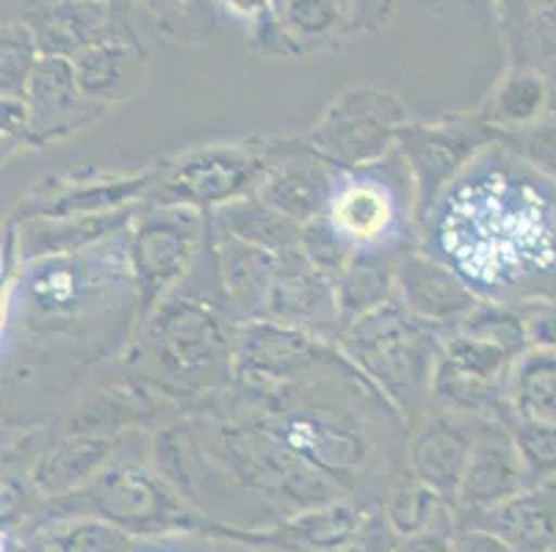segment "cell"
Segmentation results:
<instances>
[{
  "instance_id": "38",
  "label": "cell",
  "mask_w": 556,
  "mask_h": 552,
  "mask_svg": "<svg viewBox=\"0 0 556 552\" xmlns=\"http://www.w3.org/2000/svg\"><path fill=\"white\" fill-rule=\"evenodd\" d=\"M518 312L523 318L532 348H554L556 351V298L518 304Z\"/></svg>"
},
{
  "instance_id": "22",
  "label": "cell",
  "mask_w": 556,
  "mask_h": 552,
  "mask_svg": "<svg viewBox=\"0 0 556 552\" xmlns=\"http://www.w3.org/2000/svg\"><path fill=\"white\" fill-rule=\"evenodd\" d=\"M211 243H214L219 280L236 323L244 326V323L261 321L271 282H275L277 255L225 232H216L214 227H211Z\"/></svg>"
},
{
  "instance_id": "10",
  "label": "cell",
  "mask_w": 556,
  "mask_h": 552,
  "mask_svg": "<svg viewBox=\"0 0 556 552\" xmlns=\"http://www.w3.org/2000/svg\"><path fill=\"white\" fill-rule=\"evenodd\" d=\"M409 121L407 105L396 94L361 84L343 91L305 141L338 169H355L386 158Z\"/></svg>"
},
{
  "instance_id": "24",
  "label": "cell",
  "mask_w": 556,
  "mask_h": 552,
  "mask_svg": "<svg viewBox=\"0 0 556 552\" xmlns=\"http://www.w3.org/2000/svg\"><path fill=\"white\" fill-rule=\"evenodd\" d=\"M105 9L109 7H42V12H28L20 20L34 30L39 53L75 59L80 50L111 37L123 25Z\"/></svg>"
},
{
  "instance_id": "39",
  "label": "cell",
  "mask_w": 556,
  "mask_h": 552,
  "mask_svg": "<svg viewBox=\"0 0 556 552\" xmlns=\"http://www.w3.org/2000/svg\"><path fill=\"white\" fill-rule=\"evenodd\" d=\"M128 552H222V539L208 534H164L139 536Z\"/></svg>"
},
{
  "instance_id": "3",
  "label": "cell",
  "mask_w": 556,
  "mask_h": 552,
  "mask_svg": "<svg viewBox=\"0 0 556 552\" xmlns=\"http://www.w3.org/2000/svg\"><path fill=\"white\" fill-rule=\"evenodd\" d=\"M418 246L484 304L556 298V182L484 146L418 221Z\"/></svg>"
},
{
  "instance_id": "33",
  "label": "cell",
  "mask_w": 556,
  "mask_h": 552,
  "mask_svg": "<svg viewBox=\"0 0 556 552\" xmlns=\"http://www.w3.org/2000/svg\"><path fill=\"white\" fill-rule=\"evenodd\" d=\"M504 425L515 439L526 478H529V489L556 486V425L518 418L515 412Z\"/></svg>"
},
{
  "instance_id": "15",
  "label": "cell",
  "mask_w": 556,
  "mask_h": 552,
  "mask_svg": "<svg viewBox=\"0 0 556 552\" xmlns=\"http://www.w3.org/2000/svg\"><path fill=\"white\" fill-rule=\"evenodd\" d=\"M25 103H28V119H31L28 141H34L37 146L67 139L75 130L98 119L105 108V105L84 98L78 78H75L73 59H64V55L39 59L37 69L28 80V89H25Z\"/></svg>"
},
{
  "instance_id": "13",
  "label": "cell",
  "mask_w": 556,
  "mask_h": 552,
  "mask_svg": "<svg viewBox=\"0 0 556 552\" xmlns=\"http://www.w3.org/2000/svg\"><path fill=\"white\" fill-rule=\"evenodd\" d=\"M484 420L454 409L429 407L424 420L409 428L407 467L409 475L432 489L443 503L457 505L459 484L471 459L473 442Z\"/></svg>"
},
{
  "instance_id": "25",
  "label": "cell",
  "mask_w": 556,
  "mask_h": 552,
  "mask_svg": "<svg viewBox=\"0 0 556 552\" xmlns=\"http://www.w3.org/2000/svg\"><path fill=\"white\" fill-rule=\"evenodd\" d=\"M502 9L513 67L538 69L556 84V3H504Z\"/></svg>"
},
{
  "instance_id": "23",
  "label": "cell",
  "mask_w": 556,
  "mask_h": 552,
  "mask_svg": "<svg viewBox=\"0 0 556 552\" xmlns=\"http://www.w3.org/2000/svg\"><path fill=\"white\" fill-rule=\"evenodd\" d=\"M554 114V84L538 69L509 67L493 98L479 111V119L493 128V136L520 133Z\"/></svg>"
},
{
  "instance_id": "32",
  "label": "cell",
  "mask_w": 556,
  "mask_h": 552,
  "mask_svg": "<svg viewBox=\"0 0 556 552\" xmlns=\"http://www.w3.org/2000/svg\"><path fill=\"white\" fill-rule=\"evenodd\" d=\"M382 509H386L388 519H391V525L396 528V534L402 536V539L434 528L443 516L454 511L452 505L443 503L432 489L418 484L413 475L393 489V495L386 500Z\"/></svg>"
},
{
  "instance_id": "35",
  "label": "cell",
  "mask_w": 556,
  "mask_h": 552,
  "mask_svg": "<svg viewBox=\"0 0 556 552\" xmlns=\"http://www.w3.org/2000/svg\"><path fill=\"white\" fill-rule=\"evenodd\" d=\"M495 144L513 150L526 164H532L534 169L556 182V111L534 128L495 136Z\"/></svg>"
},
{
  "instance_id": "31",
  "label": "cell",
  "mask_w": 556,
  "mask_h": 552,
  "mask_svg": "<svg viewBox=\"0 0 556 552\" xmlns=\"http://www.w3.org/2000/svg\"><path fill=\"white\" fill-rule=\"evenodd\" d=\"M518 359L520 354L513 351V348L482 341V337H473V334L452 332L446 334L441 362L454 368V371L465 373V376L479 378V382L507 387L509 373L518 364Z\"/></svg>"
},
{
  "instance_id": "7",
  "label": "cell",
  "mask_w": 556,
  "mask_h": 552,
  "mask_svg": "<svg viewBox=\"0 0 556 552\" xmlns=\"http://www.w3.org/2000/svg\"><path fill=\"white\" fill-rule=\"evenodd\" d=\"M325 221L357 255H402L418 246V191L402 152L355 169H336Z\"/></svg>"
},
{
  "instance_id": "16",
  "label": "cell",
  "mask_w": 556,
  "mask_h": 552,
  "mask_svg": "<svg viewBox=\"0 0 556 552\" xmlns=\"http://www.w3.org/2000/svg\"><path fill=\"white\" fill-rule=\"evenodd\" d=\"M396 298L407 307L409 316L446 334H452L482 304L421 246L404 249L396 257Z\"/></svg>"
},
{
  "instance_id": "17",
  "label": "cell",
  "mask_w": 556,
  "mask_h": 552,
  "mask_svg": "<svg viewBox=\"0 0 556 552\" xmlns=\"http://www.w3.org/2000/svg\"><path fill=\"white\" fill-rule=\"evenodd\" d=\"M529 489L523 462L504 423L484 420L465 467L454 511H488Z\"/></svg>"
},
{
  "instance_id": "37",
  "label": "cell",
  "mask_w": 556,
  "mask_h": 552,
  "mask_svg": "<svg viewBox=\"0 0 556 552\" xmlns=\"http://www.w3.org/2000/svg\"><path fill=\"white\" fill-rule=\"evenodd\" d=\"M282 23L296 30V37H327L336 23L346 17L336 3H288Z\"/></svg>"
},
{
  "instance_id": "1",
  "label": "cell",
  "mask_w": 556,
  "mask_h": 552,
  "mask_svg": "<svg viewBox=\"0 0 556 552\" xmlns=\"http://www.w3.org/2000/svg\"><path fill=\"white\" fill-rule=\"evenodd\" d=\"M202 409L257 425L363 511L409 478L407 423L336 346L286 382L232 378Z\"/></svg>"
},
{
  "instance_id": "2",
  "label": "cell",
  "mask_w": 556,
  "mask_h": 552,
  "mask_svg": "<svg viewBox=\"0 0 556 552\" xmlns=\"http://www.w3.org/2000/svg\"><path fill=\"white\" fill-rule=\"evenodd\" d=\"M139 329V293L130 268V227L75 255L25 262L3 293L7 398L17 389L73 393L109 357H123Z\"/></svg>"
},
{
  "instance_id": "42",
  "label": "cell",
  "mask_w": 556,
  "mask_h": 552,
  "mask_svg": "<svg viewBox=\"0 0 556 552\" xmlns=\"http://www.w3.org/2000/svg\"><path fill=\"white\" fill-rule=\"evenodd\" d=\"M222 552H275V550H263V547H252V544H239V541L222 539Z\"/></svg>"
},
{
  "instance_id": "21",
  "label": "cell",
  "mask_w": 556,
  "mask_h": 552,
  "mask_svg": "<svg viewBox=\"0 0 556 552\" xmlns=\"http://www.w3.org/2000/svg\"><path fill=\"white\" fill-rule=\"evenodd\" d=\"M457 528L493 534L515 552H556V486L526 489L488 511H454Z\"/></svg>"
},
{
  "instance_id": "20",
  "label": "cell",
  "mask_w": 556,
  "mask_h": 552,
  "mask_svg": "<svg viewBox=\"0 0 556 552\" xmlns=\"http://www.w3.org/2000/svg\"><path fill=\"white\" fill-rule=\"evenodd\" d=\"M37 462L28 470V478L45 500L89 484L119 453L125 434L123 437H103V434L48 437L45 432H37Z\"/></svg>"
},
{
  "instance_id": "6",
  "label": "cell",
  "mask_w": 556,
  "mask_h": 552,
  "mask_svg": "<svg viewBox=\"0 0 556 552\" xmlns=\"http://www.w3.org/2000/svg\"><path fill=\"white\" fill-rule=\"evenodd\" d=\"M446 332L409 316L399 298L343 329L336 348L399 409L407 428L432 407Z\"/></svg>"
},
{
  "instance_id": "41",
  "label": "cell",
  "mask_w": 556,
  "mask_h": 552,
  "mask_svg": "<svg viewBox=\"0 0 556 552\" xmlns=\"http://www.w3.org/2000/svg\"><path fill=\"white\" fill-rule=\"evenodd\" d=\"M454 552H515L513 547L495 539L493 534H484L477 528L454 530Z\"/></svg>"
},
{
  "instance_id": "34",
  "label": "cell",
  "mask_w": 556,
  "mask_h": 552,
  "mask_svg": "<svg viewBox=\"0 0 556 552\" xmlns=\"http://www.w3.org/2000/svg\"><path fill=\"white\" fill-rule=\"evenodd\" d=\"M39 59L42 53L28 23L20 17L3 23V98H25Z\"/></svg>"
},
{
  "instance_id": "28",
  "label": "cell",
  "mask_w": 556,
  "mask_h": 552,
  "mask_svg": "<svg viewBox=\"0 0 556 552\" xmlns=\"http://www.w3.org/2000/svg\"><path fill=\"white\" fill-rule=\"evenodd\" d=\"M396 257L357 255L349 260L346 271L336 282L341 332L396 298Z\"/></svg>"
},
{
  "instance_id": "30",
  "label": "cell",
  "mask_w": 556,
  "mask_h": 552,
  "mask_svg": "<svg viewBox=\"0 0 556 552\" xmlns=\"http://www.w3.org/2000/svg\"><path fill=\"white\" fill-rule=\"evenodd\" d=\"M136 536L94 516H75L39 530L34 544L42 552H128Z\"/></svg>"
},
{
  "instance_id": "12",
  "label": "cell",
  "mask_w": 556,
  "mask_h": 552,
  "mask_svg": "<svg viewBox=\"0 0 556 552\" xmlns=\"http://www.w3.org/2000/svg\"><path fill=\"white\" fill-rule=\"evenodd\" d=\"M261 321L296 329V332H305L336 346L341 337L336 282L318 271L302 255V249L282 252L277 255L275 282H271Z\"/></svg>"
},
{
  "instance_id": "14",
  "label": "cell",
  "mask_w": 556,
  "mask_h": 552,
  "mask_svg": "<svg viewBox=\"0 0 556 552\" xmlns=\"http://www.w3.org/2000/svg\"><path fill=\"white\" fill-rule=\"evenodd\" d=\"M269 158L271 166L257 189V200L302 227L325 216L338 166L321 158L307 141L300 139H271Z\"/></svg>"
},
{
  "instance_id": "18",
  "label": "cell",
  "mask_w": 556,
  "mask_h": 552,
  "mask_svg": "<svg viewBox=\"0 0 556 552\" xmlns=\"http://www.w3.org/2000/svg\"><path fill=\"white\" fill-rule=\"evenodd\" d=\"M332 343L318 341L296 329L269 321H252L239 326L232 378L244 382H286L325 357Z\"/></svg>"
},
{
  "instance_id": "29",
  "label": "cell",
  "mask_w": 556,
  "mask_h": 552,
  "mask_svg": "<svg viewBox=\"0 0 556 552\" xmlns=\"http://www.w3.org/2000/svg\"><path fill=\"white\" fill-rule=\"evenodd\" d=\"M509 407L518 418L556 425V351L532 348L518 359L507 382Z\"/></svg>"
},
{
  "instance_id": "11",
  "label": "cell",
  "mask_w": 556,
  "mask_h": 552,
  "mask_svg": "<svg viewBox=\"0 0 556 552\" xmlns=\"http://www.w3.org/2000/svg\"><path fill=\"white\" fill-rule=\"evenodd\" d=\"M495 144L490 125L473 114L459 121H409L396 139V150L407 161L418 191V221L429 213L448 182L477 158L484 146Z\"/></svg>"
},
{
  "instance_id": "27",
  "label": "cell",
  "mask_w": 556,
  "mask_h": 552,
  "mask_svg": "<svg viewBox=\"0 0 556 552\" xmlns=\"http://www.w3.org/2000/svg\"><path fill=\"white\" fill-rule=\"evenodd\" d=\"M208 221L216 232H225V235L252 243V246H261L271 255L300 249L302 224L271 210L257 196H244V200L216 207V210L208 213Z\"/></svg>"
},
{
  "instance_id": "5",
  "label": "cell",
  "mask_w": 556,
  "mask_h": 552,
  "mask_svg": "<svg viewBox=\"0 0 556 552\" xmlns=\"http://www.w3.org/2000/svg\"><path fill=\"white\" fill-rule=\"evenodd\" d=\"M94 516L130 536L208 534L211 523L180 498L153 464V432L125 434L119 453L73 492L45 498L37 514L20 528V539H34L48 525ZM211 536V534H208Z\"/></svg>"
},
{
  "instance_id": "4",
  "label": "cell",
  "mask_w": 556,
  "mask_h": 552,
  "mask_svg": "<svg viewBox=\"0 0 556 552\" xmlns=\"http://www.w3.org/2000/svg\"><path fill=\"white\" fill-rule=\"evenodd\" d=\"M236 337L239 323L222 287L208 230L189 277L141 323L119 364L180 420L230 387Z\"/></svg>"
},
{
  "instance_id": "8",
  "label": "cell",
  "mask_w": 556,
  "mask_h": 552,
  "mask_svg": "<svg viewBox=\"0 0 556 552\" xmlns=\"http://www.w3.org/2000/svg\"><path fill=\"white\" fill-rule=\"evenodd\" d=\"M269 166V141L202 146L159 166L144 202L153 207H194L211 213L244 196H255Z\"/></svg>"
},
{
  "instance_id": "40",
  "label": "cell",
  "mask_w": 556,
  "mask_h": 552,
  "mask_svg": "<svg viewBox=\"0 0 556 552\" xmlns=\"http://www.w3.org/2000/svg\"><path fill=\"white\" fill-rule=\"evenodd\" d=\"M454 530H457V519L452 511L434 528L399 541L396 552H454Z\"/></svg>"
},
{
  "instance_id": "26",
  "label": "cell",
  "mask_w": 556,
  "mask_h": 552,
  "mask_svg": "<svg viewBox=\"0 0 556 552\" xmlns=\"http://www.w3.org/2000/svg\"><path fill=\"white\" fill-rule=\"evenodd\" d=\"M73 67L86 100L100 105L119 100L123 86L134 80L136 69V42L130 30L119 25L111 37L80 50L73 59Z\"/></svg>"
},
{
  "instance_id": "9",
  "label": "cell",
  "mask_w": 556,
  "mask_h": 552,
  "mask_svg": "<svg viewBox=\"0 0 556 552\" xmlns=\"http://www.w3.org/2000/svg\"><path fill=\"white\" fill-rule=\"evenodd\" d=\"M208 213L194 207H141L130 224V268L139 293V329L189 277L208 241Z\"/></svg>"
},
{
  "instance_id": "36",
  "label": "cell",
  "mask_w": 556,
  "mask_h": 552,
  "mask_svg": "<svg viewBox=\"0 0 556 552\" xmlns=\"http://www.w3.org/2000/svg\"><path fill=\"white\" fill-rule=\"evenodd\" d=\"M300 249L302 255H305L318 271L327 273L332 282L341 280V273L346 271L349 260H352V252L338 241V235L330 230L325 216H318V219H313L311 224L302 227Z\"/></svg>"
},
{
  "instance_id": "19",
  "label": "cell",
  "mask_w": 556,
  "mask_h": 552,
  "mask_svg": "<svg viewBox=\"0 0 556 552\" xmlns=\"http://www.w3.org/2000/svg\"><path fill=\"white\" fill-rule=\"evenodd\" d=\"M155 169L128 177H98V180H75L59 189H37L31 200L14 213L9 224H23L31 219H75V216H98V213L123 210L148 200L153 189Z\"/></svg>"
}]
</instances>
